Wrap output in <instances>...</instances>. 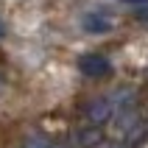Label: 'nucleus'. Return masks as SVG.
Masks as SVG:
<instances>
[{
    "label": "nucleus",
    "instance_id": "f257e3e1",
    "mask_svg": "<svg viewBox=\"0 0 148 148\" xmlns=\"http://www.w3.org/2000/svg\"><path fill=\"white\" fill-rule=\"evenodd\" d=\"M109 59L103 56H95V53H90V56H84L81 62H78V70H81L84 75H90V78H101V75L109 73Z\"/></svg>",
    "mask_w": 148,
    "mask_h": 148
},
{
    "label": "nucleus",
    "instance_id": "f03ea898",
    "mask_svg": "<svg viewBox=\"0 0 148 148\" xmlns=\"http://www.w3.org/2000/svg\"><path fill=\"white\" fill-rule=\"evenodd\" d=\"M81 25H84L87 34H106V31H112V20L103 17V14H95V11H92V14H84Z\"/></svg>",
    "mask_w": 148,
    "mask_h": 148
},
{
    "label": "nucleus",
    "instance_id": "7ed1b4c3",
    "mask_svg": "<svg viewBox=\"0 0 148 148\" xmlns=\"http://www.w3.org/2000/svg\"><path fill=\"white\" fill-rule=\"evenodd\" d=\"M134 17L143 20V23H148V8H137V14H134Z\"/></svg>",
    "mask_w": 148,
    "mask_h": 148
},
{
    "label": "nucleus",
    "instance_id": "20e7f679",
    "mask_svg": "<svg viewBox=\"0 0 148 148\" xmlns=\"http://www.w3.org/2000/svg\"><path fill=\"white\" fill-rule=\"evenodd\" d=\"M3 36H6V23L0 20V39H3Z\"/></svg>",
    "mask_w": 148,
    "mask_h": 148
},
{
    "label": "nucleus",
    "instance_id": "39448f33",
    "mask_svg": "<svg viewBox=\"0 0 148 148\" xmlns=\"http://www.w3.org/2000/svg\"><path fill=\"white\" fill-rule=\"evenodd\" d=\"M120 3H148V0H120Z\"/></svg>",
    "mask_w": 148,
    "mask_h": 148
}]
</instances>
